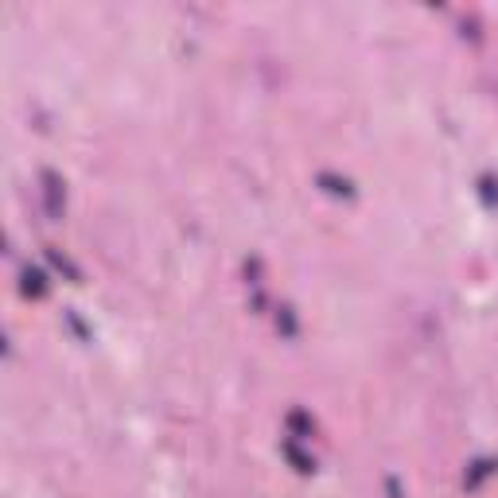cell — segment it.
Segmentation results:
<instances>
[{
    "label": "cell",
    "mask_w": 498,
    "mask_h": 498,
    "mask_svg": "<svg viewBox=\"0 0 498 498\" xmlns=\"http://www.w3.org/2000/svg\"><path fill=\"white\" fill-rule=\"evenodd\" d=\"M23 292H28V296H43L47 292L43 272H39V269H23Z\"/></svg>",
    "instance_id": "6da1fadb"
}]
</instances>
